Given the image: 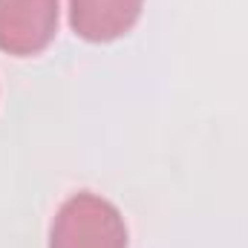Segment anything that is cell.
Listing matches in <instances>:
<instances>
[{
    "label": "cell",
    "mask_w": 248,
    "mask_h": 248,
    "mask_svg": "<svg viewBox=\"0 0 248 248\" xmlns=\"http://www.w3.org/2000/svg\"><path fill=\"white\" fill-rule=\"evenodd\" d=\"M49 248H127L119 208L95 193H75L55 214Z\"/></svg>",
    "instance_id": "obj_1"
},
{
    "label": "cell",
    "mask_w": 248,
    "mask_h": 248,
    "mask_svg": "<svg viewBox=\"0 0 248 248\" xmlns=\"http://www.w3.org/2000/svg\"><path fill=\"white\" fill-rule=\"evenodd\" d=\"M58 26V0H0V49L9 55L41 52Z\"/></svg>",
    "instance_id": "obj_2"
},
{
    "label": "cell",
    "mask_w": 248,
    "mask_h": 248,
    "mask_svg": "<svg viewBox=\"0 0 248 248\" xmlns=\"http://www.w3.org/2000/svg\"><path fill=\"white\" fill-rule=\"evenodd\" d=\"M141 15V0H69L72 29L93 44H107L133 29Z\"/></svg>",
    "instance_id": "obj_3"
}]
</instances>
